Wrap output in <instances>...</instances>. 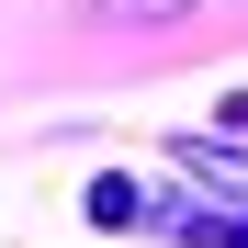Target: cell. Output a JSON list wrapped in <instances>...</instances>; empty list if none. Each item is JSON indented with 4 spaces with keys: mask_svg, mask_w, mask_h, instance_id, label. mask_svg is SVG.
Masks as SVG:
<instances>
[{
    "mask_svg": "<svg viewBox=\"0 0 248 248\" xmlns=\"http://www.w3.org/2000/svg\"><path fill=\"white\" fill-rule=\"evenodd\" d=\"M91 226H136V181H91Z\"/></svg>",
    "mask_w": 248,
    "mask_h": 248,
    "instance_id": "3",
    "label": "cell"
},
{
    "mask_svg": "<svg viewBox=\"0 0 248 248\" xmlns=\"http://www.w3.org/2000/svg\"><path fill=\"white\" fill-rule=\"evenodd\" d=\"M147 226H170V237H203V248H248V215H192V203H158Z\"/></svg>",
    "mask_w": 248,
    "mask_h": 248,
    "instance_id": "1",
    "label": "cell"
},
{
    "mask_svg": "<svg viewBox=\"0 0 248 248\" xmlns=\"http://www.w3.org/2000/svg\"><path fill=\"white\" fill-rule=\"evenodd\" d=\"M170 158H192V170H203V181H215V192H248V158H226V147H203V136H181Z\"/></svg>",
    "mask_w": 248,
    "mask_h": 248,
    "instance_id": "2",
    "label": "cell"
}]
</instances>
